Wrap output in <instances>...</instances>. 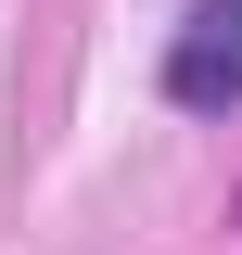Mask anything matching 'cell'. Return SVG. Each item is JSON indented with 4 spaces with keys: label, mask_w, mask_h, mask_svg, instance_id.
Wrapping results in <instances>:
<instances>
[{
    "label": "cell",
    "mask_w": 242,
    "mask_h": 255,
    "mask_svg": "<svg viewBox=\"0 0 242 255\" xmlns=\"http://www.w3.org/2000/svg\"><path fill=\"white\" fill-rule=\"evenodd\" d=\"M166 102L179 115H230L242 102V0H191L166 38Z\"/></svg>",
    "instance_id": "obj_1"
}]
</instances>
